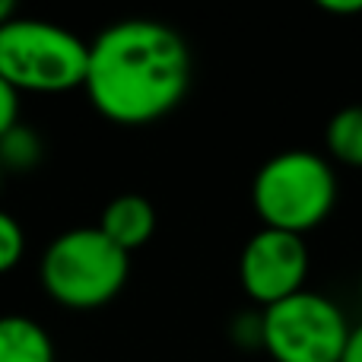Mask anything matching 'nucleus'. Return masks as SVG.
<instances>
[{
    "mask_svg": "<svg viewBox=\"0 0 362 362\" xmlns=\"http://www.w3.org/2000/svg\"><path fill=\"white\" fill-rule=\"evenodd\" d=\"M13 16H16V6H13L10 0H0V25H6Z\"/></svg>",
    "mask_w": 362,
    "mask_h": 362,
    "instance_id": "2eb2a0df",
    "label": "nucleus"
},
{
    "mask_svg": "<svg viewBox=\"0 0 362 362\" xmlns=\"http://www.w3.org/2000/svg\"><path fill=\"white\" fill-rule=\"evenodd\" d=\"M350 325L321 293H302L261 312V346L274 362H340Z\"/></svg>",
    "mask_w": 362,
    "mask_h": 362,
    "instance_id": "39448f33",
    "label": "nucleus"
},
{
    "mask_svg": "<svg viewBox=\"0 0 362 362\" xmlns=\"http://www.w3.org/2000/svg\"><path fill=\"white\" fill-rule=\"evenodd\" d=\"M38 163H42V137L29 124L19 121L16 127H10L0 137V169L4 172H29Z\"/></svg>",
    "mask_w": 362,
    "mask_h": 362,
    "instance_id": "9d476101",
    "label": "nucleus"
},
{
    "mask_svg": "<svg viewBox=\"0 0 362 362\" xmlns=\"http://www.w3.org/2000/svg\"><path fill=\"white\" fill-rule=\"evenodd\" d=\"M318 6L331 16H356V13H362V0H318Z\"/></svg>",
    "mask_w": 362,
    "mask_h": 362,
    "instance_id": "ddd939ff",
    "label": "nucleus"
},
{
    "mask_svg": "<svg viewBox=\"0 0 362 362\" xmlns=\"http://www.w3.org/2000/svg\"><path fill=\"white\" fill-rule=\"evenodd\" d=\"M19 124V93L0 76V137Z\"/></svg>",
    "mask_w": 362,
    "mask_h": 362,
    "instance_id": "f8f14e48",
    "label": "nucleus"
},
{
    "mask_svg": "<svg viewBox=\"0 0 362 362\" xmlns=\"http://www.w3.org/2000/svg\"><path fill=\"white\" fill-rule=\"evenodd\" d=\"M340 362H362V325L350 327V337H346V346H344Z\"/></svg>",
    "mask_w": 362,
    "mask_h": 362,
    "instance_id": "4468645a",
    "label": "nucleus"
},
{
    "mask_svg": "<svg viewBox=\"0 0 362 362\" xmlns=\"http://www.w3.org/2000/svg\"><path fill=\"white\" fill-rule=\"evenodd\" d=\"M337 175L312 150H283L270 156L251 181V206L264 229L302 235L318 229L337 206Z\"/></svg>",
    "mask_w": 362,
    "mask_h": 362,
    "instance_id": "f03ea898",
    "label": "nucleus"
},
{
    "mask_svg": "<svg viewBox=\"0 0 362 362\" xmlns=\"http://www.w3.org/2000/svg\"><path fill=\"white\" fill-rule=\"evenodd\" d=\"M25 255V232L10 213L0 210V274H10Z\"/></svg>",
    "mask_w": 362,
    "mask_h": 362,
    "instance_id": "9b49d317",
    "label": "nucleus"
},
{
    "mask_svg": "<svg viewBox=\"0 0 362 362\" xmlns=\"http://www.w3.org/2000/svg\"><path fill=\"white\" fill-rule=\"evenodd\" d=\"M191 86V51L159 19H121L89 45L86 89L93 108L121 127H144L175 112Z\"/></svg>",
    "mask_w": 362,
    "mask_h": 362,
    "instance_id": "f257e3e1",
    "label": "nucleus"
},
{
    "mask_svg": "<svg viewBox=\"0 0 362 362\" xmlns=\"http://www.w3.org/2000/svg\"><path fill=\"white\" fill-rule=\"evenodd\" d=\"M308 248L305 238L280 229H261L245 242L238 255V283L245 296L270 308L305 289Z\"/></svg>",
    "mask_w": 362,
    "mask_h": 362,
    "instance_id": "423d86ee",
    "label": "nucleus"
},
{
    "mask_svg": "<svg viewBox=\"0 0 362 362\" xmlns=\"http://www.w3.org/2000/svg\"><path fill=\"white\" fill-rule=\"evenodd\" d=\"M325 146L331 159L362 169V105H346L327 121Z\"/></svg>",
    "mask_w": 362,
    "mask_h": 362,
    "instance_id": "1a4fd4ad",
    "label": "nucleus"
},
{
    "mask_svg": "<svg viewBox=\"0 0 362 362\" xmlns=\"http://www.w3.org/2000/svg\"><path fill=\"white\" fill-rule=\"evenodd\" d=\"M0 362H54V344L38 321L0 315Z\"/></svg>",
    "mask_w": 362,
    "mask_h": 362,
    "instance_id": "6e6552de",
    "label": "nucleus"
},
{
    "mask_svg": "<svg viewBox=\"0 0 362 362\" xmlns=\"http://www.w3.org/2000/svg\"><path fill=\"white\" fill-rule=\"evenodd\" d=\"M89 45L48 19L13 16L0 25V76L16 93H70L86 83Z\"/></svg>",
    "mask_w": 362,
    "mask_h": 362,
    "instance_id": "20e7f679",
    "label": "nucleus"
},
{
    "mask_svg": "<svg viewBox=\"0 0 362 362\" xmlns=\"http://www.w3.org/2000/svg\"><path fill=\"white\" fill-rule=\"evenodd\" d=\"M131 255L108 242L99 226L67 229L42 255V286L57 305L74 312L102 308L124 289Z\"/></svg>",
    "mask_w": 362,
    "mask_h": 362,
    "instance_id": "7ed1b4c3",
    "label": "nucleus"
},
{
    "mask_svg": "<svg viewBox=\"0 0 362 362\" xmlns=\"http://www.w3.org/2000/svg\"><path fill=\"white\" fill-rule=\"evenodd\" d=\"M0 178H4V169H0Z\"/></svg>",
    "mask_w": 362,
    "mask_h": 362,
    "instance_id": "f3484780",
    "label": "nucleus"
},
{
    "mask_svg": "<svg viewBox=\"0 0 362 362\" xmlns=\"http://www.w3.org/2000/svg\"><path fill=\"white\" fill-rule=\"evenodd\" d=\"M99 229L124 255L144 248L156 232V210L144 194H118L99 216Z\"/></svg>",
    "mask_w": 362,
    "mask_h": 362,
    "instance_id": "0eeeda50",
    "label": "nucleus"
},
{
    "mask_svg": "<svg viewBox=\"0 0 362 362\" xmlns=\"http://www.w3.org/2000/svg\"><path fill=\"white\" fill-rule=\"evenodd\" d=\"M359 296H362V276H359Z\"/></svg>",
    "mask_w": 362,
    "mask_h": 362,
    "instance_id": "dca6fc26",
    "label": "nucleus"
}]
</instances>
